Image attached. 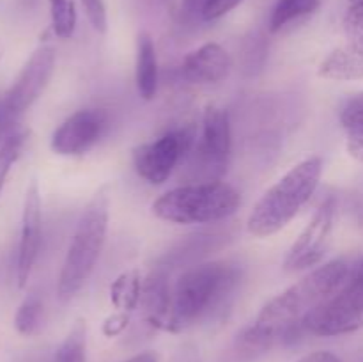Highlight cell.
I'll return each mask as SVG.
<instances>
[{
	"instance_id": "cell-1",
	"label": "cell",
	"mask_w": 363,
	"mask_h": 362,
	"mask_svg": "<svg viewBox=\"0 0 363 362\" xmlns=\"http://www.w3.org/2000/svg\"><path fill=\"white\" fill-rule=\"evenodd\" d=\"M353 258H337L312 268L307 275L273 297L255 322L241 334L238 344L247 353H261L279 343H291L305 332V322L350 277Z\"/></svg>"
},
{
	"instance_id": "cell-2",
	"label": "cell",
	"mask_w": 363,
	"mask_h": 362,
	"mask_svg": "<svg viewBox=\"0 0 363 362\" xmlns=\"http://www.w3.org/2000/svg\"><path fill=\"white\" fill-rule=\"evenodd\" d=\"M240 280V268L230 261H208L183 273L172 287L165 332H183L218 311Z\"/></svg>"
},
{
	"instance_id": "cell-3",
	"label": "cell",
	"mask_w": 363,
	"mask_h": 362,
	"mask_svg": "<svg viewBox=\"0 0 363 362\" xmlns=\"http://www.w3.org/2000/svg\"><path fill=\"white\" fill-rule=\"evenodd\" d=\"M321 156L314 155L291 167L255 202L247 220V229L255 238H268L287 227L318 190L323 176Z\"/></svg>"
},
{
	"instance_id": "cell-4",
	"label": "cell",
	"mask_w": 363,
	"mask_h": 362,
	"mask_svg": "<svg viewBox=\"0 0 363 362\" xmlns=\"http://www.w3.org/2000/svg\"><path fill=\"white\" fill-rule=\"evenodd\" d=\"M110 220V190L106 185L99 187L85 204L77 229L73 233L66 258L60 266L57 297L60 302H69L85 286L94 272L106 241Z\"/></svg>"
},
{
	"instance_id": "cell-5",
	"label": "cell",
	"mask_w": 363,
	"mask_h": 362,
	"mask_svg": "<svg viewBox=\"0 0 363 362\" xmlns=\"http://www.w3.org/2000/svg\"><path fill=\"white\" fill-rule=\"evenodd\" d=\"M241 195L225 181H197L172 188L152 202V213L160 220L191 226L225 220L238 212Z\"/></svg>"
},
{
	"instance_id": "cell-6",
	"label": "cell",
	"mask_w": 363,
	"mask_h": 362,
	"mask_svg": "<svg viewBox=\"0 0 363 362\" xmlns=\"http://www.w3.org/2000/svg\"><path fill=\"white\" fill-rule=\"evenodd\" d=\"M363 329V256L357 259L346 283L305 322V332L335 337Z\"/></svg>"
},
{
	"instance_id": "cell-7",
	"label": "cell",
	"mask_w": 363,
	"mask_h": 362,
	"mask_svg": "<svg viewBox=\"0 0 363 362\" xmlns=\"http://www.w3.org/2000/svg\"><path fill=\"white\" fill-rule=\"evenodd\" d=\"M233 151V131L225 109L209 103L202 112V130L191 148V172L199 181H216L225 174Z\"/></svg>"
},
{
	"instance_id": "cell-8",
	"label": "cell",
	"mask_w": 363,
	"mask_h": 362,
	"mask_svg": "<svg viewBox=\"0 0 363 362\" xmlns=\"http://www.w3.org/2000/svg\"><path fill=\"white\" fill-rule=\"evenodd\" d=\"M195 135L191 128L167 131L156 141L144 142L133 149V167L149 185H163L181 162L190 155Z\"/></svg>"
},
{
	"instance_id": "cell-9",
	"label": "cell",
	"mask_w": 363,
	"mask_h": 362,
	"mask_svg": "<svg viewBox=\"0 0 363 362\" xmlns=\"http://www.w3.org/2000/svg\"><path fill=\"white\" fill-rule=\"evenodd\" d=\"M55 62L57 53L52 45H41L30 53L28 60L18 73L16 80L4 94V105L14 121L41 98L52 80Z\"/></svg>"
},
{
	"instance_id": "cell-10",
	"label": "cell",
	"mask_w": 363,
	"mask_h": 362,
	"mask_svg": "<svg viewBox=\"0 0 363 362\" xmlns=\"http://www.w3.org/2000/svg\"><path fill=\"white\" fill-rule=\"evenodd\" d=\"M337 215V199L333 195L326 197L315 209L311 222L305 226L300 236L296 238L284 259V268L287 272H301V270L314 268L321 263L330 238H332L333 226Z\"/></svg>"
},
{
	"instance_id": "cell-11",
	"label": "cell",
	"mask_w": 363,
	"mask_h": 362,
	"mask_svg": "<svg viewBox=\"0 0 363 362\" xmlns=\"http://www.w3.org/2000/svg\"><path fill=\"white\" fill-rule=\"evenodd\" d=\"M108 112L103 109H82L71 114L52 135V151L62 156H78L91 151L108 128Z\"/></svg>"
},
{
	"instance_id": "cell-12",
	"label": "cell",
	"mask_w": 363,
	"mask_h": 362,
	"mask_svg": "<svg viewBox=\"0 0 363 362\" xmlns=\"http://www.w3.org/2000/svg\"><path fill=\"white\" fill-rule=\"evenodd\" d=\"M43 206L38 180H32L25 192L23 213H21V233L16 254V284L20 290L27 286L32 275L41 247Z\"/></svg>"
},
{
	"instance_id": "cell-13",
	"label": "cell",
	"mask_w": 363,
	"mask_h": 362,
	"mask_svg": "<svg viewBox=\"0 0 363 362\" xmlns=\"http://www.w3.org/2000/svg\"><path fill=\"white\" fill-rule=\"evenodd\" d=\"M233 70L229 52L218 43H206L188 53L181 64V73L190 84H218L225 80Z\"/></svg>"
},
{
	"instance_id": "cell-14",
	"label": "cell",
	"mask_w": 363,
	"mask_h": 362,
	"mask_svg": "<svg viewBox=\"0 0 363 362\" xmlns=\"http://www.w3.org/2000/svg\"><path fill=\"white\" fill-rule=\"evenodd\" d=\"M140 300L144 304V312L149 325L165 330L167 322H169L170 302H172V287L167 280L165 272H152L145 279Z\"/></svg>"
},
{
	"instance_id": "cell-15",
	"label": "cell",
	"mask_w": 363,
	"mask_h": 362,
	"mask_svg": "<svg viewBox=\"0 0 363 362\" xmlns=\"http://www.w3.org/2000/svg\"><path fill=\"white\" fill-rule=\"evenodd\" d=\"M158 57L155 39L149 32H140L137 39V62H135V82L142 99L151 102L158 92Z\"/></svg>"
},
{
	"instance_id": "cell-16",
	"label": "cell",
	"mask_w": 363,
	"mask_h": 362,
	"mask_svg": "<svg viewBox=\"0 0 363 362\" xmlns=\"http://www.w3.org/2000/svg\"><path fill=\"white\" fill-rule=\"evenodd\" d=\"M319 77L326 80L350 82L363 78V52L351 50L350 46L335 48L319 66Z\"/></svg>"
},
{
	"instance_id": "cell-17",
	"label": "cell",
	"mask_w": 363,
	"mask_h": 362,
	"mask_svg": "<svg viewBox=\"0 0 363 362\" xmlns=\"http://www.w3.org/2000/svg\"><path fill=\"white\" fill-rule=\"evenodd\" d=\"M142 287H144V283H142L140 270H126L110 284V302L117 311L133 312L140 304Z\"/></svg>"
},
{
	"instance_id": "cell-18",
	"label": "cell",
	"mask_w": 363,
	"mask_h": 362,
	"mask_svg": "<svg viewBox=\"0 0 363 362\" xmlns=\"http://www.w3.org/2000/svg\"><path fill=\"white\" fill-rule=\"evenodd\" d=\"M321 0H277L269 16V32H279L293 21L315 13Z\"/></svg>"
},
{
	"instance_id": "cell-19",
	"label": "cell",
	"mask_w": 363,
	"mask_h": 362,
	"mask_svg": "<svg viewBox=\"0 0 363 362\" xmlns=\"http://www.w3.org/2000/svg\"><path fill=\"white\" fill-rule=\"evenodd\" d=\"M43 316H45V305L38 293H30L23 298L14 314V329L20 336L32 337L41 332Z\"/></svg>"
},
{
	"instance_id": "cell-20",
	"label": "cell",
	"mask_w": 363,
	"mask_h": 362,
	"mask_svg": "<svg viewBox=\"0 0 363 362\" xmlns=\"http://www.w3.org/2000/svg\"><path fill=\"white\" fill-rule=\"evenodd\" d=\"M87 357V325L85 319H77L69 334L64 337L52 362H85Z\"/></svg>"
},
{
	"instance_id": "cell-21",
	"label": "cell",
	"mask_w": 363,
	"mask_h": 362,
	"mask_svg": "<svg viewBox=\"0 0 363 362\" xmlns=\"http://www.w3.org/2000/svg\"><path fill=\"white\" fill-rule=\"evenodd\" d=\"M25 141H27V133L21 130L4 133V137L0 138V194H2L11 169L23 151Z\"/></svg>"
},
{
	"instance_id": "cell-22",
	"label": "cell",
	"mask_w": 363,
	"mask_h": 362,
	"mask_svg": "<svg viewBox=\"0 0 363 362\" xmlns=\"http://www.w3.org/2000/svg\"><path fill=\"white\" fill-rule=\"evenodd\" d=\"M52 28L57 38L69 39L77 28V4L74 0H48Z\"/></svg>"
},
{
	"instance_id": "cell-23",
	"label": "cell",
	"mask_w": 363,
	"mask_h": 362,
	"mask_svg": "<svg viewBox=\"0 0 363 362\" xmlns=\"http://www.w3.org/2000/svg\"><path fill=\"white\" fill-rule=\"evenodd\" d=\"M342 27L347 46L357 52H363V0H344Z\"/></svg>"
},
{
	"instance_id": "cell-24",
	"label": "cell",
	"mask_w": 363,
	"mask_h": 362,
	"mask_svg": "<svg viewBox=\"0 0 363 362\" xmlns=\"http://www.w3.org/2000/svg\"><path fill=\"white\" fill-rule=\"evenodd\" d=\"M339 119L342 123L344 130L363 128V91L357 92V94H353L344 102Z\"/></svg>"
},
{
	"instance_id": "cell-25",
	"label": "cell",
	"mask_w": 363,
	"mask_h": 362,
	"mask_svg": "<svg viewBox=\"0 0 363 362\" xmlns=\"http://www.w3.org/2000/svg\"><path fill=\"white\" fill-rule=\"evenodd\" d=\"M80 2L91 27L99 34H105L106 27H108L105 0H80Z\"/></svg>"
},
{
	"instance_id": "cell-26",
	"label": "cell",
	"mask_w": 363,
	"mask_h": 362,
	"mask_svg": "<svg viewBox=\"0 0 363 362\" xmlns=\"http://www.w3.org/2000/svg\"><path fill=\"white\" fill-rule=\"evenodd\" d=\"M243 0H206L204 6H202L201 16L202 20L213 21L218 20V18L225 16L227 13L238 7Z\"/></svg>"
},
{
	"instance_id": "cell-27",
	"label": "cell",
	"mask_w": 363,
	"mask_h": 362,
	"mask_svg": "<svg viewBox=\"0 0 363 362\" xmlns=\"http://www.w3.org/2000/svg\"><path fill=\"white\" fill-rule=\"evenodd\" d=\"M128 323H130V312L126 311H117L113 314H110L108 318L103 322V334L106 337H116L119 334H123V330L126 329Z\"/></svg>"
},
{
	"instance_id": "cell-28",
	"label": "cell",
	"mask_w": 363,
	"mask_h": 362,
	"mask_svg": "<svg viewBox=\"0 0 363 362\" xmlns=\"http://www.w3.org/2000/svg\"><path fill=\"white\" fill-rule=\"evenodd\" d=\"M346 148L347 153L363 165V128L346 130Z\"/></svg>"
},
{
	"instance_id": "cell-29",
	"label": "cell",
	"mask_w": 363,
	"mask_h": 362,
	"mask_svg": "<svg viewBox=\"0 0 363 362\" xmlns=\"http://www.w3.org/2000/svg\"><path fill=\"white\" fill-rule=\"evenodd\" d=\"M298 362H342L332 351H312V353L301 357Z\"/></svg>"
},
{
	"instance_id": "cell-30",
	"label": "cell",
	"mask_w": 363,
	"mask_h": 362,
	"mask_svg": "<svg viewBox=\"0 0 363 362\" xmlns=\"http://www.w3.org/2000/svg\"><path fill=\"white\" fill-rule=\"evenodd\" d=\"M13 123L14 119L9 116V112H7L6 105H4V96H2V98H0V131H6V128H9Z\"/></svg>"
},
{
	"instance_id": "cell-31",
	"label": "cell",
	"mask_w": 363,
	"mask_h": 362,
	"mask_svg": "<svg viewBox=\"0 0 363 362\" xmlns=\"http://www.w3.org/2000/svg\"><path fill=\"white\" fill-rule=\"evenodd\" d=\"M124 362H158V353H155V351H142V353L133 355V357Z\"/></svg>"
},
{
	"instance_id": "cell-32",
	"label": "cell",
	"mask_w": 363,
	"mask_h": 362,
	"mask_svg": "<svg viewBox=\"0 0 363 362\" xmlns=\"http://www.w3.org/2000/svg\"><path fill=\"white\" fill-rule=\"evenodd\" d=\"M206 0H184V11L188 14H194V13H201L202 6H204Z\"/></svg>"
},
{
	"instance_id": "cell-33",
	"label": "cell",
	"mask_w": 363,
	"mask_h": 362,
	"mask_svg": "<svg viewBox=\"0 0 363 362\" xmlns=\"http://www.w3.org/2000/svg\"><path fill=\"white\" fill-rule=\"evenodd\" d=\"M176 362H197V361H195V357H186V355H183L181 361H176Z\"/></svg>"
},
{
	"instance_id": "cell-34",
	"label": "cell",
	"mask_w": 363,
	"mask_h": 362,
	"mask_svg": "<svg viewBox=\"0 0 363 362\" xmlns=\"http://www.w3.org/2000/svg\"><path fill=\"white\" fill-rule=\"evenodd\" d=\"M4 52H6V48H4V43L0 41V59H2V57H4Z\"/></svg>"
},
{
	"instance_id": "cell-35",
	"label": "cell",
	"mask_w": 363,
	"mask_h": 362,
	"mask_svg": "<svg viewBox=\"0 0 363 362\" xmlns=\"http://www.w3.org/2000/svg\"><path fill=\"white\" fill-rule=\"evenodd\" d=\"M360 227L363 229V209H362V213H360Z\"/></svg>"
},
{
	"instance_id": "cell-36",
	"label": "cell",
	"mask_w": 363,
	"mask_h": 362,
	"mask_svg": "<svg viewBox=\"0 0 363 362\" xmlns=\"http://www.w3.org/2000/svg\"><path fill=\"white\" fill-rule=\"evenodd\" d=\"M21 2H25V4H32V2H34V0H21Z\"/></svg>"
},
{
	"instance_id": "cell-37",
	"label": "cell",
	"mask_w": 363,
	"mask_h": 362,
	"mask_svg": "<svg viewBox=\"0 0 363 362\" xmlns=\"http://www.w3.org/2000/svg\"><path fill=\"white\" fill-rule=\"evenodd\" d=\"M4 133H6V131H0V138H2V137H4Z\"/></svg>"
}]
</instances>
